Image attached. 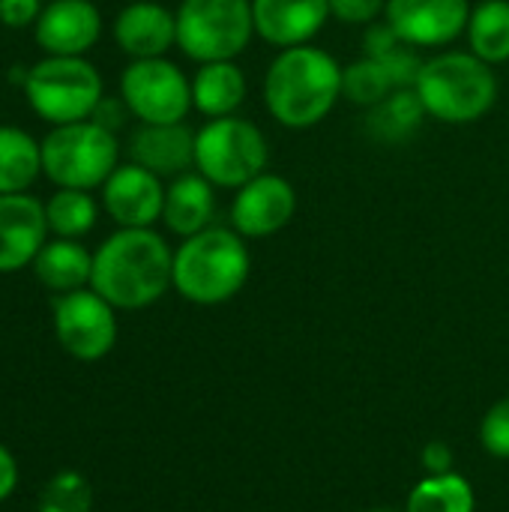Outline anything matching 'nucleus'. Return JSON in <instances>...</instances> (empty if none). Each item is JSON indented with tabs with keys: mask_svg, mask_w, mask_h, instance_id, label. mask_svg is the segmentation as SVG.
<instances>
[{
	"mask_svg": "<svg viewBox=\"0 0 509 512\" xmlns=\"http://www.w3.org/2000/svg\"><path fill=\"white\" fill-rule=\"evenodd\" d=\"M135 165L156 177H180L195 165V132L186 123H141L129 138Z\"/></svg>",
	"mask_w": 509,
	"mask_h": 512,
	"instance_id": "obj_18",
	"label": "nucleus"
},
{
	"mask_svg": "<svg viewBox=\"0 0 509 512\" xmlns=\"http://www.w3.org/2000/svg\"><path fill=\"white\" fill-rule=\"evenodd\" d=\"M342 99L339 60L309 45L282 48L264 78V105L270 117L285 129H312L330 117Z\"/></svg>",
	"mask_w": 509,
	"mask_h": 512,
	"instance_id": "obj_2",
	"label": "nucleus"
},
{
	"mask_svg": "<svg viewBox=\"0 0 509 512\" xmlns=\"http://www.w3.org/2000/svg\"><path fill=\"white\" fill-rule=\"evenodd\" d=\"M393 90H399L390 78V72L375 57H360L348 66H342V99H348L357 108H375L381 105Z\"/></svg>",
	"mask_w": 509,
	"mask_h": 512,
	"instance_id": "obj_28",
	"label": "nucleus"
},
{
	"mask_svg": "<svg viewBox=\"0 0 509 512\" xmlns=\"http://www.w3.org/2000/svg\"><path fill=\"white\" fill-rule=\"evenodd\" d=\"M36 42L54 57H84L102 33V15L90 0H51L33 24Z\"/></svg>",
	"mask_w": 509,
	"mask_h": 512,
	"instance_id": "obj_14",
	"label": "nucleus"
},
{
	"mask_svg": "<svg viewBox=\"0 0 509 512\" xmlns=\"http://www.w3.org/2000/svg\"><path fill=\"white\" fill-rule=\"evenodd\" d=\"M120 96L141 123H183L192 111V81L168 57L132 60L120 75Z\"/></svg>",
	"mask_w": 509,
	"mask_h": 512,
	"instance_id": "obj_9",
	"label": "nucleus"
},
{
	"mask_svg": "<svg viewBox=\"0 0 509 512\" xmlns=\"http://www.w3.org/2000/svg\"><path fill=\"white\" fill-rule=\"evenodd\" d=\"M246 102V75L234 60L201 63L192 78V108L207 120L231 117Z\"/></svg>",
	"mask_w": 509,
	"mask_h": 512,
	"instance_id": "obj_20",
	"label": "nucleus"
},
{
	"mask_svg": "<svg viewBox=\"0 0 509 512\" xmlns=\"http://www.w3.org/2000/svg\"><path fill=\"white\" fill-rule=\"evenodd\" d=\"M42 9V0H0V21L6 27H27L36 24Z\"/></svg>",
	"mask_w": 509,
	"mask_h": 512,
	"instance_id": "obj_32",
	"label": "nucleus"
},
{
	"mask_svg": "<svg viewBox=\"0 0 509 512\" xmlns=\"http://www.w3.org/2000/svg\"><path fill=\"white\" fill-rule=\"evenodd\" d=\"M177 48L195 63L237 60L252 36V0H183L177 6Z\"/></svg>",
	"mask_w": 509,
	"mask_h": 512,
	"instance_id": "obj_7",
	"label": "nucleus"
},
{
	"mask_svg": "<svg viewBox=\"0 0 509 512\" xmlns=\"http://www.w3.org/2000/svg\"><path fill=\"white\" fill-rule=\"evenodd\" d=\"M468 45L489 66L509 60V0H483L471 6Z\"/></svg>",
	"mask_w": 509,
	"mask_h": 512,
	"instance_id": "obj_25",
	"label": "nucleus"
},
{
	"mask_svg": "<svg viewBox=\"0 0 509 512\" xmlns=\"http://www.w3.org/2000/svg\"><path fill=\"white\" fill-rule=\"evenodd\" d=\"M414 90L432 120L468 126L495 108L498 75L495 66L480 60L474 51H441L423 63Z\"/></svg>",
	"mask_w": 509,
	"mask_h": 512,
	"instance_id": "obj_4",
	"label": "nucleus"
},
{
	"mask_svg": "<svg viewBox=\"0 0 509 512\" xmlns=\"http://www.w3.org/2000/svg\"><path fill=\"white\" fill-rule=\"evenodd\" d=\"M33 273L36 279L54 291V294H69V291H81L90 285L93 276V255L78 243V240H48L42 246V252L33 261Z\"/></svg>",
	"mask_w": 509,
	"mask_h": 512,
	"instance_id": "obj_21",
	"label": "nucleus"
},
{
	"mask_svg": "<svg viewBox=\"0 0 509 512\" xmlns=\"http://www.w3.org/2000/svg\"><path fill=\"white\" fill-rule=\"evenodd\" d=\"M420 48L408 45L387 21H375L366 27V36H363V54L366 57H375L393 78L396 87H414L420 69L426 60H420L417 54Z\"/></svg>",
	"mask_w": 509,
	"mask_h": 512,
	"instance_id": "obj_24",
	"label": "nucleus"
},
{
	"mask_svg": "<svg viewBox=\"0 0 509 512\" xmlns=\"http://www.w3.org/2000/svg\"><path fill=\"white\" fill-rule=\"evenodd\" d=\"M477 498L471 483L450 471V474H429L414 486L408 495L405 512H474Z\"/></svg>",
	"mask_w": 509,
	"mask_h": 512,
	"instance_id": "obj_26",
	"label": "nucleus"
},
{
	"mask_svg": "<svg viewBox=\"0 0 509 512\" xmlns=\"http://www.w3.org/2000/svg\"><path fill=\"white\" fill-rule=\"evenodd\" d=\"M423 468L429 474H450L453 471V450L444 441H432L423 450Z\"/></svg>",
	"mask_w": 509,
	"mask_h": 512,
	"instance_id": "obj_34",
	"label": "nucleus"
},
{
	"mask_svg": "<svg viewBox=\"0 0 509 512\" xmlns=\"http://www.w3.org/2000/svg\"><path fill=\"white\" fill-rule=\"evenodd\" d=\"M39 171L42 144L18 126H0V195L27 192Z\"/></svg>",
	"mask_w": 509,
	"mask_h": 512,
	"instance_id": "obj_23",
	"label": "nucleus"
},
{
	"mask_svg": "<svg viewBox=\"0 0 509 512\" xmlns=\"http://www.w3.org/2000/svg\"><path fill=\"white\" fill-rule=\"evenodd\" d=\"M24 93L30 108L51 126L90 120L99 105L102 75L84 57H54L33 63L24 78Z\"/></svg>",
	"mask_w": 509,
	"mask_h": 512,
	"instance_id": "obj_8",
	"label": "nucleus"
},
{
	"mask_svg": "<svg viewBox=\"0 0 509 512\" xmlns=\"http://www.w3.org/2000/svg\"><path fill=\"white\" fill-rule=\"evenodd\" d=\"M426 117L429 114H426L423 99L417 96V90L414 87H399L381 105L369 108L366 132L378 144H405L411 135L420 132Z\"/></svg>",
	"mask_w": 509,
	"mask_h": 512,
	"instance_id": "obj_22",
	"label": "nucleus"
},
{
	"mask_svg": "<svg viewBox=\"0 0 509 512\" xmlns=\"http://www.w3.org/2000/svg\"><path fill=\"white\" fill-rule=\"evenodd\" d=\"M102 204L120 228H153L165 207L162 177L135 162L117 165L102 183Z\"/></svg>",
	"mask_w": 509,
	"mask_h": 512,
	"instance_id": "obj_13",
	"label": "nucleus"
},
{
	"mask_svg": "<svg viewBox=\"0 0 509 512\" xmlns=\"http://www.w3.org/2000/svg\"><path fill=\"white\" fill-rule=\"evenodd\" d=\"M384 12H387V0H330V15L354 27H369Z\"/></svg>",
	"mask_w": 509,
	"mask_h": 512,
	"instance_id": "obj_31",
	"label": "nucleus"
},
{
	"mask_svg": "<svg viewBox=\"0 0 509 512\" xmlns=\"http://www.w3.org/2000/svg\"><path fill=\"white\" fill-rule=\"evenodd\" d=\"M216 216V186L198 174L186 171L165 186V207H162V222L171 234L177 237H192L204 228L213 225Z\"/></svg>",
	"mask_w": 509,
	"mask_h": 512,
	"instance_id": "obj_19",
	"label": "nucleus"
},
{
	"mask_svg": "<svg viewBox=\"0 0 509 512\" xmlns=\"http://www.w3.org/2000/svg\"><path fill=\"white\" fill-rule=\"evenodd\" d=\"M36 512H93V489L81 471H60L54 474L42 495Z\"/></svg>",
	"mask_w": 509,
	"mask_h": 512,
	"instance_id": "obj_29",
	"label": "nucleus"
},
{
	"mask_svg": "<svg viewBox=\"0 0 509 512\" xmlns=\"http://www.w3.org/2000/svg\"><path fill=\"white\" fill-rule=\"evenodd\" d=\"M48 234L45 204L27 192L0 195V273H15L36 261Z\"/></svg>",
	"mask_w": 509,
	"mask_h": 512,
	"instance_id": "obj_15",
	"label": "nucleus"
},
{
	"mask_svg": "<svg viewBox=\"0 0 509 512\" xmlns=\"http://www.w3.org/2000/svg\"><path fill=\"white\" fill-rule=\"evenodd\" d=\"M249 270L246 237L210 225L186 237L174 252V291L195 306H219L243 291Z\"/></svg>",
	"mask_w": 509,
	"mask_h": 512,
	"instance_id": "obj_3",
	"label": "nucleus"
},
{
	"mask_svg": "<svg viewBox=\"0 0 509 512\" xmlns=\"http://www.w3.org/2000/svg\"><path fill=\"white\" fill-rule=\"evenodd\" d=\"M117 135L93 120L54 126L42 138V174L57 189H96L120 165Z\"/></svg>",
	"mask_w": 509,
	"mask_h": 512,
	"instance_id": "obj_5",
	"label": "nucleus"
},
{
	"mask_svg": "<svg viewBox=\"0 0 509 512\" xmlns=\"http://www.w3.org/2000/svg\"><path fill=\"white\" fill-rule=\"evenodd\" d=\"M369 512H396V510H369Z\"/></svg>",
	"mask_w": 509,
	"mask_h": 512,
	"instance_id": "obj_36",
	"label": "nucleus"
},
{
	"mask_svg": "<svg viewBox=\"0 0 509 512\" xmlns=\"http://www.w3.org/2000/svg\"><path fill=\"white\" fill-rule=\"evenodd\" d=\"M18 486V465H15V456L0 444V504L15 492Z\"/></svg>",
	"mask_w": 509,
	"mask_h": 512,
	"instance_id": "obj_35",
	"label": "nucleus"
},
{
	"mask_svg": "<svg viewBox=\"0 0 509 512\" xmlns=\"http://www.w3.org/2000/svg\"><path fill=\"white\" fill-rule=\"evenodd\" d=\"M297 213V192L282 174H258L234 192L231 228L246 240H264L291 225Z\"/></svg>",
	"mask_w": 509,
	"mask_h": 512,
	"instance_id": "obj_11",
	"label": "nucleus"
},
{
	"mask_svg": "<svg viewBox=\"0 0 509 512\" xmlns=\"http://www.w3.org/2000/svg\"><path fill=\"white\" fill-rule=\"evenodd\" d=\"M96 216H99L96 201L84 189H57L45 201L48 231L57 234V237H63V240H78L87 231H93Z\"/></svg>",
	"mask_w": 509,
	"mask_h": 512,
	"instance_id": "obj_27",
	"label": "nucleus"
},
{
	"mask_svg": "<svg viewBox=\"0 0 509 512\" xmlns=\"http://www.w3.org/2000/svg\"><path fill=\"white\" fill-rule=\"evenodd\" d=\"M54 336L60 348L75 360H102L117 342L114 306L93 288L60 294L54 300Z\"/></svg>",
	"mask_w": 509,
	"mask_h": 512,
	"instance_id": "obj_10",
	"label": "nucleus"
},
{
	"mask_svg": "<svg viewBox=\"0 0 509 512\" xmlns=\"http://www.w3.org/2000/svg\"><path fill=\"white\" fill-rule=\"evenodd\" d=\"M126 114H129V108H126L123 96H102V99H99V105L93 108L90 120H93V123H99V126H102V129H108V132H117V129L123 126Z\"/></svg>",
	"mask_w": 509,
	"mask_h": 512,
	"instance_id": "obj_33",
	"label": "nucleus"
},
{
	"mask_svg": "<svg viewBox=\"0 0 509 512\" xmlns=\"http://www.w3.org/2000/svg\"><path fill=\"white\" fill-rule=\"evenodd\" d=\"M267 162L270 147L264 132L240 114L207 120L195 132V168L216 189L237 192L258 174H264Z\"/></svg>",
	"mask_w": 509,
	"mask_h": 512,
	"instance_id": "obj_6",
	"label": "nucleus"
},
{
	"mask_svg": "<svg viewBox=\"0 0 509 512\" xmlns=\"http://www.w3.org/2000/svg\"><path fill=\"white\" fill-rule=\"evenodd\" d=\"M483 450L495 459H509V396L498 399L480 423Z\"/></svg>",
	"mask_w": 509,
	"mask_h": 512,
	"instance_id": "obj_30",
	"label": "nucleus"
},
{
	"mask_svg": "<svg viewBox=\"0 0 509 512\" xmlns=\"http://www.w3.org/2000/svg\"><path fill=\"white\" fill-rule=\"evenodd\" d=\"M114 42L132 60L165 57L177 45V15L156 0H135L114 18Z\"/></svg>",
	"mask_w": 509,
	"mask_h": 512,
	"instance_id": "obj_17",
	"label": "nucleus"
},
{
	"mask_svg": "<svg viewBox=\"0 0 509 512\" xmlns=\"http://www.w3.org/2000/svg\"><path fill=\"white\" fill-rule=\"evenodd\" d=\"M90 288L114 309H147L174 288V252L153 228H120L93 252Z\"/></svg>",
	"mask_w": 509,
	"mask_h": 512,
	"instance_id": "obj_1",
	"label": "nucleus"
},
{
	"mask_svg": "<svg viewBox=\"0 0 509 512\" xmlns=\"http://www.w3.org/2000/svg\"><path fill=\"white\" fill-rule=\"evenodd\" d=\"M471 18L468 0H387L384 21L414 48H447Z\"/></svg>",
	"mask_w": 509,
	"mask_h": 512,
	"instance_id": "obj_12",
	"label": "nucleus"
},
{
	"mask_svg": "<svg viewBox=\"0 0 509 512\" xmlns=\"http://www.w3.org/2000/svg\"><path fill=\"white\" fill-rule=\"evenodd\" d=\"M255 36L282 48L309 45L327 24L330 0H252Z\"/></svg>",
	"mask_w": 509,
	"mask_h": 512,
	"instance_id": "obj_16",
	"label": "nucleus"
}]
</instances>
